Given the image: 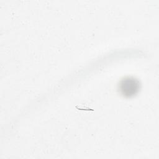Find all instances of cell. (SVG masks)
Returning <instances> with one entry per match:
<instances>
[{"instance_id": "cell-1", "label": "cell", "mask_w": 159, "mask_h": 159, "mask_svg": "<svg viewBox=\"0 0 159 159\" xmlns=\"http://www.w3.org/2000/svg\"><path fill=\"white\" fill-rule=\"evenodd\" d=\"M139 89V83L134 78H128L122 80L120 90L125 96H130L136 93Z\"/></svg>"}]
</instances>
